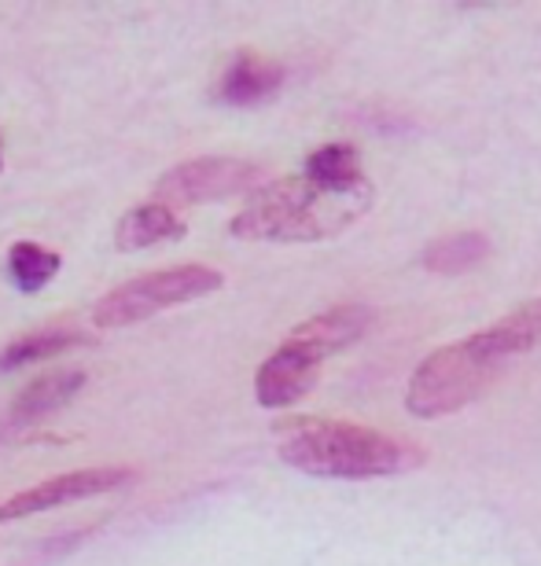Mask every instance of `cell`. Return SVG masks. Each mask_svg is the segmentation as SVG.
<instances>
[{"label": "cell", "mask_w": 541, "mask_h": 566, "mask_svg": "<svg viewBox=\"0 0 541 566\" xmlns=\"http://www.w3.org/2000/svg\"><path fill=\"white\" fill-rule=\"evenodd\" d=\"M324 354H318L313 346H306L302 338L288 335L273 354L262 360L254 376V398L262 409H288V405L302 401L306 394L318 387Z\"/></svg>", "instance_id": "52a82bcc"}, {"label": "cell", "mask_w": 541, "mask_h": 566, "mask_svg": "<svg viewBox=\"0 0 541 566\" xmlns=\"http://www.w3.org/2000/svg\"><path fill=\"white\" fill-rule=\"evenodd\" d=\"M534 346H541V298L523 302L520 310H512L482 332L435 349L431 357L420 360V368L409 379L405 405L424 420L465 409L501 379V371L512 360L531 354Z\"/></svg>", "instance_id": "6da1fadb"}, {"label": "cell", "mask_w": 541, "mask_h": 566, "mask_svg": "<svg viewBox=\"0 0 541 566\" xmlns=\"http://www.w3.org/2000/svg\"><path fill=\"white\" fill-rule=\"evenodd\" d=\"M280 460L313 479L368 482L405 471L416 460L409 446L383 430L340 423V420H299L280 430Z\"/></svg>", "instance_id": "3957f363"}, {"label": "cell", "mask_w": 541, "mask_h": 566, "mask_svg": "<svg viewBox=\"0 0 541 566\" xmlns=\"http://www.w3.org/2000/svg\"><path fill=\"white\" fill-rule=\"evenodd\" d=\"M302 174H306L313 185L335 191V196H365V191H372L354 144H321L318 151L306 155Z\"/></svg>", "instance_id": "8fae6325"}, {"label": "cell", "mask_w": 541, "mask_h": 566, "mask_svg": "<svg viewBox=\"0 0 541 566\" xmlns=\"http://www.w3.org/2000/svg\"><path fill=\"white\" fill-rule=\"evenodd\" d=\"M372 191L365 196H335L313 185L306 174L269 180L258 188L247 207L236 213L229 232L236 240L254 243H318L332 240L368 213Z\"/></svg>", "instance_id": "7a4b0ae2"}, {"label": "cell", "mask_w": 541, "mask_h": 566, "mask_svg": "<svg viewBox=\"0 0 541 566\" xmlns=\"http://www.w3.org/2000/svg\"><path fill=\"white\" fill-rule=\"evenodd\" d=\"M133 474H137L133 468H82V471L55 474L49 482H38V485H30V490L8 496V501L0 504V523H15V518L52 512V507L111 493V490H118V485L133 482Z\"/></svg>", "instance_id": "8992f818"}, {"label": "cell", "mask_w": 541, "mask_h": 566, "mask_svg": "<svg viewBox=\"0 0 541 566\" xmlns=\"http://www.w3.org/2000/svg\"><path fill=\"white\" fill-rule=\"evenodd\" d=\"M221 273L210 265H177V269H163V273H148L137 276L122 287L107 291L104 298L96 302L93 310V324L96 327H129L137 321H148V316L174 310V305L196 302L202 294L221 287Z\"/></svg>", "instance_id": "277c9868"}, {"label": "cell", "mask_w": 541, "mask_h": 566, "mask_svg": "<svg viewBox=\"0 0 541 566\" xmlns=\"http://www.w3.org/2000/svg\"><path fill=\"white\" fill-rule=\"evenodd\" d=\"M490 240L482 232H454V235H438L435 243H427V251L420 254V265L431 273L457 276L476 269L479 262H487Z\"/></svg>", "instance_id": "5bb4252c"}, {"label": "cell", "mask_w": 541, "mask_h": 566, "mask_svg": "<svg viewBox=\"0 0 541 566\" xmlns=\"http://www.w3.org/2000/svg\"><path fill=\"white\" fill-rule=\"evenodd\" d=\"M266 185H269L266 166L251 163V158L207 155V158L180 163L170 174H163V180L155 185V196L166 207H191V202H214V199L243 196V191L254 196Z\"/></svg>", "instance_id": "5b68a950"}, {"label": "cell", "mask_w": 541, "mask_h": 566, "mask_svg": "<svg viewBox=\"0 0 541 566\" xmlns=\"http://www.w3.org/2000/svg\"><path fill=\"white\" fill-rule=\"evenodd\" d=\"M0 166H4V155H0Z\"/></svg>", "instance_id": "2e32d148"}, {"label": "cell", "mask_w": 541, "mask_h": 566, "mask_svg": "<svg viewBox=\"0 0 541 566\" xmlns=\"http://www.w3.org/2000/svg\"><path fill=\"white\" fill-rule=\"evenodd\" d=\"M280 85H284V66L277 60H269V55L243 49L225 63L221 82H218V99L232 107H254V104L273 99L280 93Z\"/></svg>", "instance_id": "9c48e42d"}, {"label": "cell", "mask_w": 541, "mask_h": 566, "mask_svg": "<svg viewBox=\"0 0 541 566\" xmlns=\"http://www.w3.org/2000/svg\"><path fill=\"white\" fill-rule=\"evenodd\" d=\"M60 265H63V258L55 251H44L38 243H15L8 251V276L27 294H38L49 287L55 273H60Z\"/></svg>", "instance_id": "9a60e30c"}, {"label": "cell", "mask_w": 541, "mask_h": 566, "mask_svg": "<svg viewBox=\"0 0 541 566\" xmlns=\"http://www.w3.org/2000/svg\"><path fill=\"white\" fill-rule=\"evenodd\" d=\"M368 324H372L368 305L346 302V305H332V310H324L318 316H310V321H302L291 335L302 338L306 346H313L318 354L332 357V354H340V349L354 346L357 338L368 332Z\"/></svg>", "instance_id": "30bf717a"}, {"label": "cell", "mask_w": 541, "mask_h": 566, "mask_svg": "<svg viewBox=\"0 0 541 566\" xmlns=\"http://www.w3.org/2000/svg\"><path fill=\"white\" fill-rule=\"evenodd\" d=\"M85 379L89 376L82 368H60V371H49V376L33 379L30 387H22L15 394V401L8 405L4 430L8 434H22L27 427L41 423L44 416L60 412L66 401H74L77 394H82Z\"/></svg>", "instance_id": "ba28073f"}, {"label": "cell", "mask_w": 541, "mask_h": 566, "mask_svg": "<svg viewBox=\"0 0 541 566\" xmlns=\"http://www.w3.org/2000/svg\"><path fill=\"white\" fill-rule=\"evenodd\" d=\"M185 232L188 224L177 218L174 207H166V202H144V207L126 210V218L118 221L115 243L118 251H144V247L180 240Z\"/></svg>", "instance_id": "7c38bea8"}, {"label": "cell", "mask_w": 541, "mask_h": 566, "mask_svg": "<svg viewBox=\"0 0 541 566\" xmlns=\"http://www.w3.org/2000/svg\"><path fill=\"white\" fill-rule=\"evenodd\" d=\"M89 343H93V335L82 332V327H66V324L38 327V332L22 335L11 346H4V354H0V371H19L22 365H33V360H44V357H60L66 349L89 346Z\"/></svg>", "instance_id": "4fadbf2b"}]
</instances>
